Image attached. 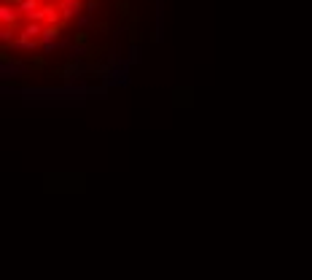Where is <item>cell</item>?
I'll return each mask as SVG.
<instances>
[{
    "label": "cell",
    "mask_w": 312,
    "mask_h": 280,
    "mask_svg": "<svg viewBox=\"0 0 312 280\" xmlns=\"http://www.w3.org/2000/svg\"><path fill=\"white\" fill-rule=\"evenodd\" d=\"M0 19H3V27H9V22L14 25V19H17V11L9 9V3H3V9H0Z\"/></svg>",
    "instance_id": "6da1fadb"
},
{
    "label": "cell",
    "mask_w": 312,
    "mask_h": 280,
    "mask_svg": "<svg viewBox=\"0 0 312 280\" xmlns=\"http://www.w3.org/2000/svg\"><path fill=\"white\" fill-rule=\"evenodd\" d=\"M87 41H89V35H87V33H78V35H75V46H84Z\"/></svg>",
    "instance_id": "7a4b0ae2"
},
{
    "label": "cell",
    "mask_w": 312,
    "mask_h": 280,
    "mask_svg": "<svg viewBox=\"0 0 312 280\" xmlns=\"http://www.w3.org/2000/svg\"><path fill=\"white\" fill-rule=\"evenodd\" d=\"M30 67H43V57H33L30 59Z\"/></svg>",
    "instance_id": "3957f363"
}]
</instances>
